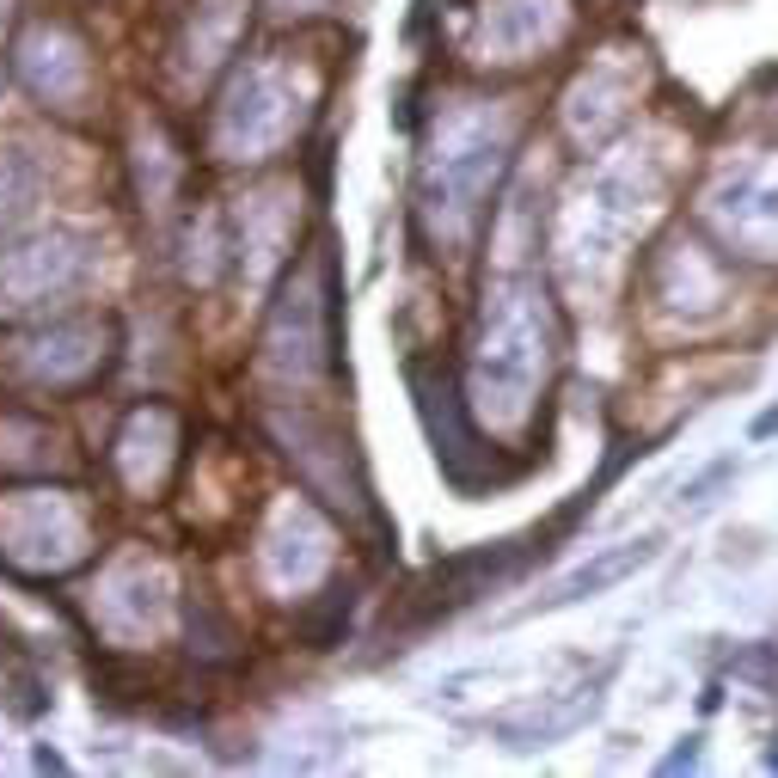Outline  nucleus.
<instances>
[{"label": "nucleus", "instance_id": "nucleus-1", "mask_svg": "<svg viewBox=\"0 0 778 778\" xmlns=\"http://www.w3.org/2000/svg\"><path fill=\"white\" fill-rule=\"evenodd\" d=\"M656 558V540H625V545H613V552H601V558H588L582 570H570L552 595H540V607H570V601H588V595H601L607 582H619V576H632L643 570Z\"/></svg>", "mask_w": 778, "mask_h": 778}]
</instances>
